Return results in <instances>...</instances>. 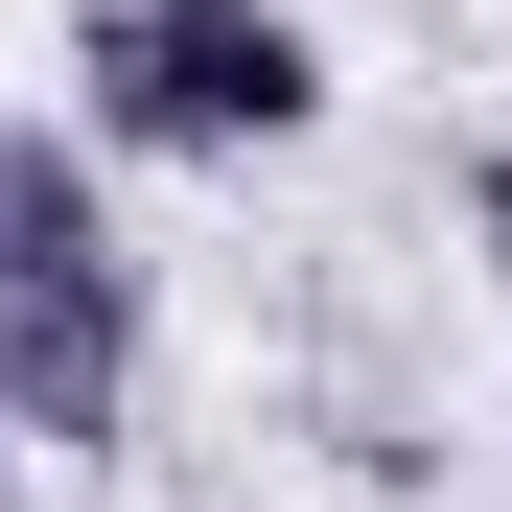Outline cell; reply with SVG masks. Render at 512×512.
<instances>
[{
    "label": "cell",
    "instance_id": "1",
    "mask_svg": "<svg viewBox=\"0 0 512 512\" xmlns=\"http://www.w3.org/2000/svg\"><path fill=\"white\" fill-rule=\"evenodd\" d=\"M117 396H140V256L70 117H0V443H117Z\"/></svg>",
    "mask_w": 512,
    "mask_h": 512
},
{
    "label": "cell",
    "instance_id": "2",
    "mask_svg": "<svg viewBox=\"0 0 512 512\" xmlns=\"http://www.w3.org/2000/svg\"><path fill=\"white\" fill-rule=\"evenodd\" d=\"M70 117L163 163H256L326 117V47H303V0H70Z\"/></svg>",
    "mask_w": 512,
    "mask_h": 512
},
{
    "label": "cell",
    "instance_id": "3",
    "mask_svg": "<svg viewBox=\"0 0 512 512\" xmlns=\"http://www.w3.org/2000/svg\"><path fill=\"white\" fill-rule=\"evenodd\" d=\"M466 233H489V280H512V140H489V163H466Z\"/></svg>",
    "mask_w": 512,
    "mask_h": 512
}]
</instances>
